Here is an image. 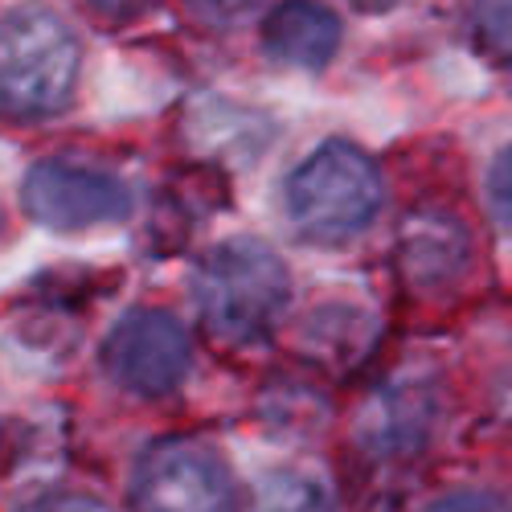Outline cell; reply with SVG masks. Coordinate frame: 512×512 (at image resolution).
<instances>
[{"label": "cell", "mask_w": 512, "mask_h": 512, "mask_svg": "<svg viewBox=\"0 0 512 512\" xmlns=\"http://www.w3.org/2000/svg\"><path fill=\"white\" fill-rule=\"evenodd\" d=\"M185 5L205 25H234V21L250 17L254 9L263 5V0H185Z\"/></svg>", "instance_id": "13"}, {"label": "cell", "mask_w": 512, "mask_h": 512, "mask_svg": "<svg viewBox=\"0 0 512 512\" xmlns=\"http://www.w3.org/2000/svg\"><path fill=\"white\" fill-rule=\"evenodd\" d=\"M197 308L205 328L226 345H250L275 328L291 300L287 263L254 238L218 242L197 263Z\"/></svg>", "instance_id": "1"}, {"label": "cell", "mask_w": 512, "mask_h": 512, "mask_svg": "<svg viewBox=\"0 0 512 512\" xmlns=\"http://www.w3.org/2000/svg\"><path fill=\"white\" fill-rule=\"evenodd\" d=\"M132 500L136 512H238V484L218 447L177 435L140 455Z\"/></svg>", "instance_id": "4"}, {"label": "cell", "mask_w": 512, "mask_h": 512, "mask_svg": "<svg viewBox=\"0 0 512 512\" xmlns=\"http://www.w3.org/2000/svg\"><path fill=\"white\" fill-rule=\"evenodd\" d=\"M435 431V398L418 381H394L361 414V447L377 455H414Z\"/></svg>", "instance_id": "7"}, {"label": "cell", "mask_w": 512, "mask_h": 512, "mask_svg": "<svg viewBox=\"0 0 512 512\" xmlns=\"http://www.w3.org/2000/svg\"><path fill=\"white\" fill-rule=\"evenodd\" d=\"M21 205L37 226L50 230H91L111 226L132 213V189L123 177L99 164L50 156L37 160L21 181Z\"/></svg>", "instance_id": "6"}, {"label": "cell", "mask_w": 512, "mask_h": 512, "mask_svg": "<svg viewBox=\"0 0 512 512\" xmlns=\"http://www.w3.org/2000/svg\"><path fill=\"white\" fill-rule=\"evenodd\" d=\"M259 512H336V488L312 467H279L259 484Z\"/></svg>", "instance_id": "11"}, {"label": "cell", "mask_w": 512, "mask_h": 512, "mask_svg": "<svg viewBox=\"0 0 512 512\" xmlns=\"http://www.w3.org/2000/svg\"><path fill=\"white\" fill-rule=\"evenodd\" d=\"M472 29H476V41L496 54V58H508V0H476L472 9Z\"/></svg>", "instance_id": "12"}, {"label": "cell", "mask_w": 512, "mask_h": 512, "mask_svg": "<svg viewBox=\"0 0 512 512\" xmlns=\"http://www.w3.org/2000/svg\"><path fill=\"white\" fill-rule=\"evenodd\" d=\"M91 9H99V13H107V17H127V13H140L148 0H87Z\"/></svg>", "instance_id": "17"}, {"label": "cell", "mask_w": 512, "mask_h": 512, "mask_svg": "<svg viewBox=\"0 0 512 512\" xmlns=\"http://www.w3.org/2000/svg\"><path fill=\"white\" fill-rule=\"evenodd\" d=\"M463 263H467V230L459 222L439 218V213L410 222L402 238V267L414 283L435 287L443 279H455Z\"/></svg>", "instance_id": "10"}, {"label": "cell", "mask_w": 512, "mask_h": 512, "mask_svg": "<svg viewBox=\"0 0 512 512\" xmlns=\"http://www.w3.org/2000/svg\"><path fill=\"white\" fill-rule=\"evenodd\" d=\"M103 373L136 398H168L181 390L193 365L189 332L173 312L132 308L115 320L99 353Z\"/></svg>", "instance_id": "5"}, {"label": "cell", "mask_w": 512, "mask_h": 512, "mask_svg": "<svg viewBox=\"0 0 512 512\" xmlns=\"http://www.w3.org/2000/svg\"><path fill=\"white\" fill-rule=\"evenodd\" d=\"M426 512H504V504L492 492H451V496L435 500Z\"/></svg>", "instance_id": "15"}, {"label": "cell", "mask_w": 512, "mask_h": 512, "mask_svg": "<svg viewBox=\"0 0 512 512\" xmlns=\"http://www.w3.org/2000/svg\"><path fill=\"white\" fill-rule=\"evenodd\" d=\"M377 345V316L349 308V304H324L300 328V349L328 369H349Z\"/></svg>", "instance_id": "9"}, {"label": "cell", "mask_w": 512, "mask_h": 512, "mask_svg": "<svg viewBox=\"0 0 512 512\" xmlns=\"http://www.w3.org/2000/svg\"><path fill=\"white\" fill-rule=\"evenodd\" d=\"M283 201L291 226L312 242H345L373 226L386 201V185L373 156H365L357 144L328 140L287 177Z\"/></svg>", "instance_id": "3"}, {"label": "cell", "mask_w": 512, "mask_h": 512, "mask_svg": "<svg viewBox=\"0 0 512 512\" xmlns=\"http://www.w3.org/2000/svg\"><path fill=\"white\" fill-rule=\"evenodd\" d=\"M78 37L46 5H21L0 21V111L58 115L78 82Z\"/></svg>", "instance_id": "2"}, {"label": "cell", "mask_w": 512, "mask_h": 512, "mask_svg": "<svg viewBox=\"0 0 512 512\" xmlns=\"http://www.w3.org/2000/svg\"><path fill=\"white\" fill-rule=\"evenodd\" d=\"M488 197H492V218L500 222V230H508V148L496 156L492 177H488Z\"/></svg>", "instance_id": "16"}, {"label": "cell", "mask_w": 512, "mask_h": 512, "mask_svg": "<svg viewBox=\"0 0 512 512\" xmlns=\"http://www.w3.org/2000/svg\"><path fill=\"white\" fill-rule=\"evenodd\" d=\"M21 512H111L103 500L95 496H78V492H58V496H41L33 504H25Z\"/></svg>", "instance_id": "14"}, {"label": "cell", "mask_w": 512, "mask_h": 512, "mask_svg": "<svg viewBox=\"0 0 512 512\" xmlns=\"http://www.w3.org/2000/svg\"><path fill=\"white\" fill-rule=\"evenodd\" d=\"M263 50L295 70H324L340 50V21L316 0H283L263 21Z\"/></svg>", "instance_id": "8"}]
</instances>
